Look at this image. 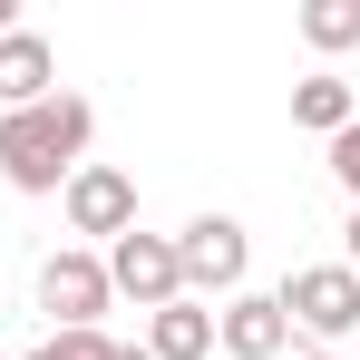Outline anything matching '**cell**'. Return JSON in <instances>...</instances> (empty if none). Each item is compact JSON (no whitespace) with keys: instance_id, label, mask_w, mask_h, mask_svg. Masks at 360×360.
Listing matches in <instances>:
<instances>
[{"instance_id":"obj_4","label":"cell","mask_w":360,"mask_h":360,"mask_svg":"<svg viewBox=\"0 0 360 360\" xmlns=\"http://www.w3.org/2000/svg\"><path fill=\"white\" fill-rule=\"evenodd\" d=\"M108 292H127L136 311H166V302H185L176 234H117V243H108Z\"/></svg>"},{"instance_id":"obj_9","label":"cell","mask_w":360,"mask_h":360,"mask_svg":"<svg viewBox=\"0 0 360 360\" xmlns=\"http://www.w3.org/2000/svg\"><path fill=\"white\" fill-rule=\"evenodd\" d=\"M205 351H214V311H205V302L146 311V360H205Z\"/></svg>"},{"instance_id":"obj_17","label":"cell","mask_w":360,"mask_h":360,"mask_svg":"<svg viewBox=\"0 0 360 360\" xmlns=\"http://www.w3.org/2000/svg\"><path fill=\"white\" fill-rule=\"evenodd\" d=\"M311 360H331V351H311Z\"/></svg>"},{"instance_id":"obj_6","label":"cell","mask_w":360,"mask_h":360,"mask_svg":"<svg viewBox=\"0 0 360 360\" xmlns=\"http://www.w3.org/2000/svg\"><path fill=\"white\" fill-rule=\"evenodd\" d=\"M68 195V234H136V185L117 176V166H78V176L59 185Z\"/></svg>"},{"instance_id":"obj_2","label":"cell","mask_w":360,"mask_h":360,"mask_svg":"<svg viewBox=\"0 0 360 360\" xmlns=\"http://www.w3.org/2000/svg\"><path fill=\"white\" fill-rule=\"evenodd\" d=\"M243 263H253V243H243L234 214H195L176 234V273H185V302L195 292H243Z\"/></svg>"},{"instance_id":"obj_1","label":"cell","mask_w":360,"mask_h":360,"mask_svg":"<svg viewBox=\"0 0 360 360\" xmlns=\"http://www.w3.org/2000/svg\"><path fill=\"white\" fill-rule=\"evenodd\" d=\"M88 136H98V117H88V98H39V108H10L0 117V176L20 185V195H59L78 166H88Z\"/></svg>"},{"instance_id":"obj_10","label":"cell","mask_w":360,"mask_h":360,"mask_svg":"<svg viewBox=\"0 0 360 360\" xmlns=\"http://www.w3.org/2000/svg\"><path fill=\"white\" fill-rule=\"evenodd\" d=\"M351 117H360V108H351V78L321 68V78H302V88H292V127H311V136H341Z\"/></svg>"},{"instance_id":"obj_12","label":"cell","mask_w":360,"mask_h":360,"mask_svg":"<svg viewBox=\"0 0 360 360\" xmlns=\"http://www.w3.org/2000/svg\"><path fill=\"white\" fill-rule=\"evenodd\" d=\"M108 351H117L108 331H49V341H39L30 360H108Z\"/></svg>"},{"instance_id":"obj_13","label":"cell","mask_w":360,"mask_h":360,"mask_svg":"<svg viewBox=\"0 0 360 360\" xmlns=\"http://www.w3.org/2000/svg\"><path fill=\"white\" fill-rule=\"evenodd\" d=\"M331 176H341V195L360 205V117L341 127V136H331Z\"/></svg>"},{"instance_id":"obj_15","label":"cell","mask_w":360,"mask_h":360,"mask_svg":"<svg viewBox=\"0 0 360 360\" xmlns=\"http://www.w3.org/2000/svg\"><path fill=\"white\" fill-rule=\"evenodd\" d=\"M351 273H360V205H351Z\"/></svg>"},{"instance_id":"obj_7","label":"cell","mask_w":360,"mask_h":360,"mask_svg":"<svg viewBox=\"0 0 360 360\" xmlns=\"http://www.w3.org/2000/svg\"><path fill=\"white\" fill-rule=\"evenodd\" d=\"M39 98H59V49L39 30H10L0 39V117L10 108H39Z\"/></svg>"},{"instance_id":"obj_16","label":"cell","mask_w":360,"mask_h":360,"mask_svg":"<svg viewBox=\"0 0 360 360\" xmlns=\"http://www.w3.org/2000/svg\"><path fill=\"white\" fill-rule=\"evenodd\" d=\"M108 360H146V341H136V351H108Z\"/></svg>"},{"instance_id":"obj_5","label":"cell","mask_w":360,"mask_h":360,"mask_svg":"<svg viewBox=\"0 0 360 360\" xmlns=\"http://www.w3.org/2000/svg\"><path fill=\"white\" fill-rule=\"evenodd\" d=\"M108 263L98 253H49L39 263V311H59V331H98V311H108Z\"/></svg>"},{"instance_id":"obj_3","label":"cell","mask_w":360,"mask_h":360,"mask_svg":"<svg viewBox=\"0 0 360 360\" xmlns=\"http://www.w3.org/2000/svg\"><path fill=\"white\" fill-rule=\"evenodd\" d=\"M273 302H283V321L321 331V341H341V331L360 321V273H351V263H302Z\"/></svg>"},{"instance_id":"obj_11","label":"cell","mask_w":360,"mask_h":360,"mask_svg":"<svg viewBox=\"0 0 360 360\" xmlns=\"http://www.w3.org/2000/svg\"><path fill=\"white\" fill-rule=\"evenodd\" d=\"M302 39H311V49H351L360 39V0H311V10H302Z\"/></svg>"},{"instance_id":"obj_14","label":"cell","mask_w":360,"mask_h":360,"mask_svg":"<svg viewBox=\"0 0 360 360\" xmlns=\"http://www.w3.org/2000/svg\"><path fill=\"white\" fill-rule=\"evenodd\" d=\"M10 30H20V0H0V39H10Z\"/></svg>"},{"instance_id":"obj_8","label":"cell","mask_w":360,"mask_h":360,"mask_svg":"<svg viewBox=\"0 0 360 360\" xmlns=\"http://www.w3.org/2000/svg\"><path fill=\"white\" fill-rule=\"evenodd\" d=\"M214 341H224L234 360H273L283 341H292V321H283V302H273V292H234L224 311H214Z\"/></svg>"}]
</instances>
